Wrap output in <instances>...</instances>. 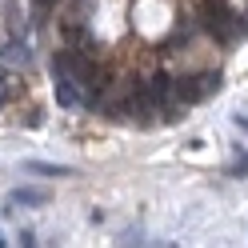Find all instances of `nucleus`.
<instances>
[{
  "mask_svg": "<svg viewBox=\"0 0 248 248\" xmlns=\"http://www.w3.org/2000/svg\"><path fill=\"white\" fill-rule=\"evenodd\" d=\"M152 100H156V104H168V76L164 72H156V76H152Z\"/></svg>",
  "mask_w": 248,
  "mask_h": 248,
  "instance_id": "obj_4",
  "label": "nucleus"
},
{
  "mask_svg": "<svg viewBox=\"0 0 248 248\" xmlns=\"http://www.w3.org/2000/svg\"><path fill=\"white\" fill-rule=\"evenodd\" d=\"M12 204H24V208H40V204H48V192L44 188H12Z\"/></svg>",
  "mask_w": 248,
  "mask_h": 248,
  "instance_id": "obj_2",
  "label": "nucleus"
},
{
  "mask_svg": "<svg viewBox=\"0 0 248 248\" xmlns=\"http://www.w3.org/2000/svg\"><path fill=\"white\" fill-rule=\"evenodd\" d=\"M0 104H4V88H0Z\"/></svg>",
  "mask_w": 248,
  "mask_h": 248,
  "instance_id": "obj_8",
  "label": "nucleus"
},
{
  "mask_svg": "<svg viewBox=\"0 0 248 248\" xmlns=\"http://www.w3.org/2000/svg\"><path fill=\"white\" fill-rule=\"evenodd\" d=\"M232 172H236V176H244V172H248V156H244V160H240L236 168H232Z\"/></svg>",
  "mask_w": 248,
  "mask_h": 248,
  "instance_id": "obj_6",
  "label": "nucleus"
},
{
  "mask_svg": "<svg viewBox=\"0 0 248 248\" xmlns=\"http://www.w3.org/2000/svg\"><path fill=\"white\" fill-rule=\"evenodd\" d=\"M236 124H240V128H248V116H236Z\"/></svg>",
  "mask_w": 248,
  "mask_h": 248,
  "instance_id": "obj_7",
  "label": "nucleus"
},
{
  "mask_svg": "<svg viewBox=\"0 0 248 248\" xmlns=\"http://www.w3.org/2000/svg\"><path fill=\"white\" fill-rule=\"evenodd\" d=\"M32 4H36V12H48L52 4H60V0H32Z\"/></svg>",
  "mask_w": 248,
  "mask_h": 248,
  "instance_id": "obj_5",
  "label": "nucleus"
},
{
  "mask_svg": "<svg viewBox=\"0 0 248 248\" xmlns=\"http://www.w3.org/2000/svg\"><path fill=\"white\" fill-rule=\"evenodd\" d=\"M0 248H4V236H0Z\"/></svg>",
  "mask_w": 248,
  "mask_h": 248,
  "instance_id": "obj_9",
  "label": "nucleus"
},
{
  "mask_svg": "<svg viewBox=\"0 0 248 248\" xmlns=\"http://www.w3.org/2000/svg\"><path fill=\"white\" fill-rule=\"evenodd\" d=\"M24 172H40V176H72L68 164H44V160H24Z\"/></svg>",
  "mask_w": 248,
  "mask_h": 248,
  "instance_id": "obj_3",
  "label": "nucleus"
},
{
  "mask_svg": "<svg viewBox=\"0 0 248 248\" xmlns=\"http://www.w3.org/2000/svg\"><path fill=\"white\" fill-rule=\"evenodd\" d=\"M52 92H56V104L60 108H76L80 104V92H76V80L64 72H52Z\"/></svg>",
  "mask_w": 248,
  "mask_h": 248,
  "instance_id": "obj_1",
  "label": "nucleus"
}]
</instances>
